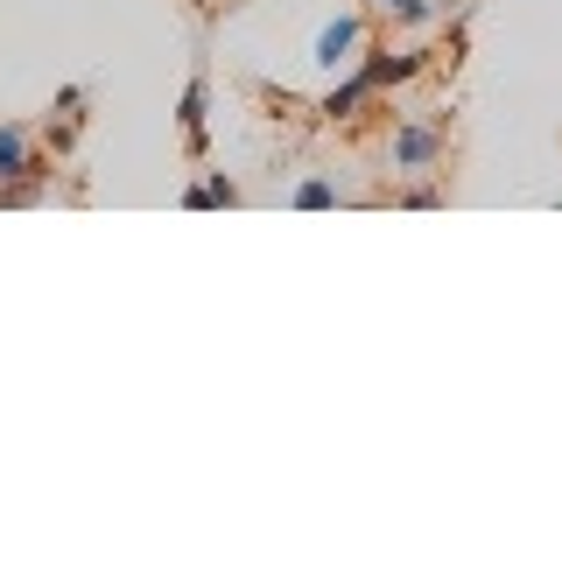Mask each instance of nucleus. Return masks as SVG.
<instances>
[{
    "mask_svg": "<svg viewBox=\"0 0 562 562\" xmlns=\"http://www.w3.org/2000/svg\"><path fill=\"white\" fill-rule=\"evenodd\" d=\"M8 183H49V162L35 155L29 127H0V190Z\"/></svg>",
    "mask_w": 562,
    "mask_h": 562,
    "instance_id": "7ed1b4c3",
    "label": "nucleus"
},
{
    "mask_svg": "<svg viewBox=\"0 0 562 562\" xmlns=\"http://www.w3.org/2000/svg\"><path fill=\"white\" fill-rule=\"evenodd\" d=\"M351 70H359L373 92H394V85H408V78H422V70H429V49H386V43H366Z\"/></svg>",
    "mask_w": 562,
    "mask_h": 562,
    "instance_id": "f03ea898",
    "label": "nucleus"
},
{
    "mask_svg": "<svg viewBox=\"0 0 562 562\" xmlns=\"http://www.w3.org/2000/svg\"><path fill=\"white\" fill-rule=\"evenodd\" d=\"M204 113H211V85H204V70L183 85V99H176V127H183L190 140V155H204Z\"/></svg>",
    "mask_w": 562,
    "mask_h": 562,
    "instance_id": "423d86ee",
    "label": "nucleus"
},
{
    "mask_svg": "<svg viewBox=\"0 0 562 562\" xmlns=\"http://www.w3.org/2000/svg\"><path fill=\"white\" fill-rule=\"evenodd\" d=\"M443 155H450V120H394V140H386L394 176H429L443 169Z\"/></svg>",
    "mask_w": 562,
    "mask_h": 562,
    "instance_id": "f257e3e1",
    "label": "nucleus"
},
{
    "mask_svg": "<svg viewBox=\"0 0 562 562\" xmlns=\"http://www.w3.org/2000/svg\"><path fill=\"white\" fill-rule=\"evenodd\" d=\"M183 204H190V211H204V204H239V183H233L225 169H211L204 183H190V190H183Z\"/></svg>",
    "mask_w": 562,
    "mask_h": 562,
    "instance_id": "0eeeda50",
    "label": "nucleus"
},
{
    "mask_svg": "<svg viewBox=\"0 0 562 562\" xmlns=\"http://www.w3.org/2000/svg\"><path fill=\"white\" fill-rule=\"evenodd\" d=\"M373 99H380L373 85H366L359 70H345V85H330V92H324V105H316V113H324L330 127H351V120H359V113H366V105H373Z\"/></svg>",
    "mask_w": 562,
    "mask_h": 562,
    "instance_id": "39448f33",
    "label": "nucleus"
},
{
    "mask_svg": "<svg viewBox=\"0 0 562 562\" xmlns=\"http://www.w3.org/2000/svg\"><path fill=\"white\" fill-rule=\"evenodd\" d=\"M366 49V14H338V22L316 29V64L324 70H351Z\"/></svg>",
    "mask_w": 562,
    "mask_h": 562,
    "instance_id": "20e7f679",
    "label": "nucleus"
},
{
    "mask_svg": "<svg viewBox=\"0 0 562 562\" xmlns=\"http://www.w3.org/2000/svg\"><path fill=\"white\" fill-rule=\"evenodd\" d=\"M394 204H408V211H436V204H443V190H436V183H408Z\"/></svg>",
    "mask_w": 562,
    "mask_h": 562,
    "instance_id": "1a4fd4ad",
    "label": "nucleus"
},
{
    "mask_svg": "<svg viewBox=\"0 0 562 562\" xmlns=\"http://www.w3.org/2000/svg\"><path fill=\"white\" fill-rule=\"evenodd\" d=\"M289 204L295 211H324V204H338V183H330V176H310V183H295Z\"/></svg>",
    "mask_w": 562,
    "mask_h": 562,
    "instance_id": "6e6552de",
    "label": "nucleus"
}]
</instances>
